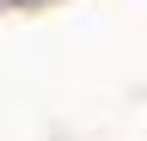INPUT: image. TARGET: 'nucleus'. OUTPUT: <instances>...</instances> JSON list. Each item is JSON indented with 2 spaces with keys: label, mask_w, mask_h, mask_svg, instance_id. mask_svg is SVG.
<instances>
[{
  "label": "nucleus",
  "mask_w": 147,
  "mask_h": 141,
  "mask_svg": "<svg viewBox=\"0 0 147 141\" xmlns=\"http://www.w3.org/2000/svg\"><path fill=\"white\" fill-rule=\"evenodd\" d=\"M0 6H37V0H0Z\"/></svg>",
  "instance_id": "f257e3e1"
}]
</instances>
